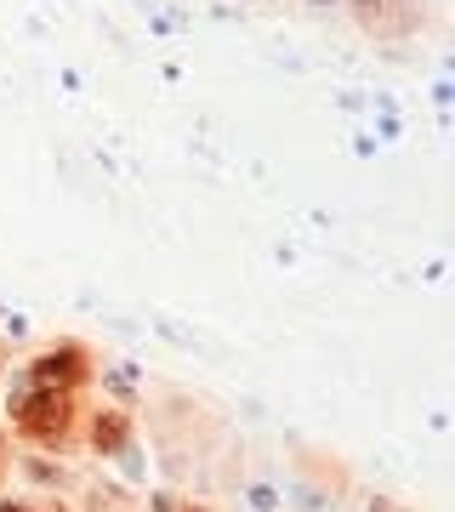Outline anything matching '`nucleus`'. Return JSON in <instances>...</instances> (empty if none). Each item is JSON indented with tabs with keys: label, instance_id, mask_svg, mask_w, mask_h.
Listing matches in <instances>:
<instances>
[{
	"label": "nucleus",
	"instance_id": "1a4fd4ad",
	"mask_svg": "<svg viewBox=\"0 0 455 512\" xmlns=\"http://www.w3.org/2000/svg\"><path fill=\"white\" fill-rule=\"evenodd\" d=\"M302 6H308V12H336L342 0H302Z\"/></svg>",
	"mask_w": 455,
	"mask_h": 512
},
{
	"label": "nucleus",
	"instance_id": "f257e3e1",
	"mask_svg": "<svg viewBox=\"0 0 455 512\" xmlns=\"http://www.w3.org/2000/svg\"><path fill=\"white\" fill-rule=\"evenodd\" d=\"M80 404H86V393H57V387L12 382V393L0 399V421H6L12 444H29V450H52V456H74Z\"/></svg>",
	"mask_w": 455,
	"mask_h": 512
},
{
	"label": "nucleus",
	"instance_id": "9d476101",
	"mask_svg": "<svg viewBox=\"0 0 455 512\" xmlns=\"http://www.w3.org/2000/svg\"><path fill=\"white\" fill-rule=\"evenodd\" d=\"M211 512H251V507H211Z\"/></svg>",
	"mask_w": 455,
	"mask_h": 512
},
{
	"label": "nucleus",
	"instance_id": "423d86ee",
	"mask_svg": "<svg viewBox=\"0 0 455 512\" xmlns=\"http://www.w3.org/2000/svg\"><path fill=\"white\" fill-rule=\"evenodd\" d=\"M0 512H74V501L46 490H0Z\"/></svg>",
	"mask_w": 455,
	"mask_h": 512
},
{
	"label": "nucleus",
	"instance_id": "6e6552de",
	"mask_svg": "<svg viewBox=\"0 0 455 512\" xmlns=\"http://www.w3.org/2000/svg\"><path fill=\"white\" fill-rule=\"evenodd\" d=\"M12 484V433H6V421H0V490Z\"/></svg>",
	"mask_w": 455,
	"mask_h": 512
},
{
	"label": "nucleus",
	"instance_id": "39448f33",
	"mask_svg": "<svg viewBox=\"0 0 455 512\" xmlns=\"http://www.w3.org/2000/svg\"><path fill=\"white\" fill-rule=\"evenodd\" d=\"M342 6L359 18V29H370L376 40H404L421 23V12L410 0H342Z\"/></svg>",
	"mask_w": 455,
	"mask_h": 512
},
{
	"label": "nucleus",
	"instance_id": "20e7f679",
	"mask_svg": "<svg viewBox=\"0 0 455 512\" xmlns=\"http://www.w3.org/2000/svg\"><path fill=\"white\" fill-rule=\"evenodd\" d=\"M12 478H23L29 490H46V495H74L86 467L69 456H52V450H29V444H12Z\"/></svg>",
	"mask_w": 455,
	"mask_h": 512
},
{
	"label": "nucleus",
	"instance_id": "f03ea898",
	"mask_svg": "<svg viewBox=\"0 0 455 512\" xmlns=\"http://www.w3.org/2000/svg\"><path fill=\"white\" fill-rule=\"evenodd\" d=\"M97 365H103V359H97L80 336H52V342H40V348L18 365V382L57 387V393H91V387H97Z\"/></svg>",
	"mask_w": 455,
	"mask_h": 512
},
{
	"label": "nucleus",
	"instance_id": "7ed1b4c3",
	"mask_svg": "<svg viewBox=\"0 0 455 512\" xmlns=\"http://www.w3.org/2000/svg\"><path fill=\"white\" fill-rule=\"evenodd\" d=\"M137 433H143L137 410H126V404H114V399H91L86 393L74 450H80V456H97V461H120L131 444H137Z\"/></svg>",
	"mask_w": 455,
	"mask_h": 512
},
{
	"label": "nucleus",
	"instance_id": "0eeeda50",
	"mask_svg": "<svg viewBox=\"0 0 455 512\" xmlns=\"http://www.w3.org/2000/svg\"><path fill=\"white\" fill-rule=\"evenodd\" d=\"M239 495H245L251 512H285V495L273 490L268 478H239Z\"/></svg>",
	"mask_w": 455,
	"mask_h": 512
}]
</instances>
